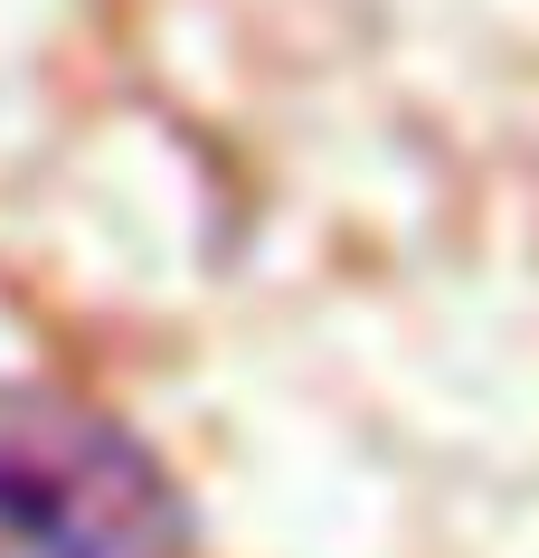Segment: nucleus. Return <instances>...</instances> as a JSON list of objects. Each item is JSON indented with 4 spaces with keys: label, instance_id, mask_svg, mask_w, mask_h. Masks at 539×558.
<instances>
[{
    "label": "nucleus",
    "instance_id": "nucleus-1",
    "mask_svg": "<svg viewBox=\"0 0 539 558\" xmlns=\"http://www.w3.org/2000/svg\"><path fill=\"white\" fill-rule=\"evenodd\" d=\"M189 511L114 416L0 388V558H180Z\"/></svg>",
    "mask_w": 539,
    "mask_h": 558
}]
</instances>
